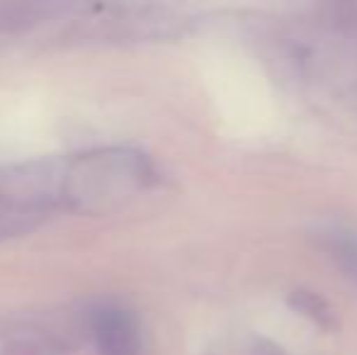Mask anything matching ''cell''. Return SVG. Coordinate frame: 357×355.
I'll return each mask as SVG.
<instances>
[{
	"label": "cell",
	"mask_w": 357,
	"mask_h": 355,
	"mask_svg": "<svg viewBox=\"0 0 357 355\" xmlns=\"http://www.w3.org/2000/svg\"><path fill=\"white\" fill-rule=\"evenodd\" d=\"M316 243L340 275L357 287V229L343 222H326L316 229Z\"/></svg>",
	"instance_id": "obj_2"
},
{
	"label": "cell",
	"mask_w": 357,
	"mask_h": 355,
	"mask_svg": "<svg viewBox=\"0 0 357 355\" xmlns=\"http://www.w3.org/2000/svg\"><path fill=\"white\" fill-rule=\"evenodd\" d=\"M289 304L299 314H304L311 322L319 324V326H326V328L333 326V312H331L328 302L321 299L319 294L306 292V289H294V292L289 294Z\"/></svg>",
	"instance_id": "obj_3"
},
{
	"label": "cell",
	"mask_w": 357,
	"mask_h": 355,
	"mask_svg": "<svg viewBox=\"0 0 357 355\" xmlns=\"http://www.w3.org/2000/svg\"><path fill=\"white\" fill-rule=\"evenodd\" d=\"M93 336L102 355L137 353V326L124 309H98L93 317Z\"/></svg>",
	"instance_id": "obj_1"
}]
</instances>
